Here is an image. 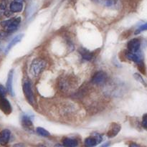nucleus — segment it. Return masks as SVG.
<instances>
[{
	"instance_id": "1",
	"label": "nucleus",
	"mask_w": 147,
	"mask_h": 147,
	"mask_svg": "<svg viewBox=\"0 0 147 147\" xmlns=\"http://www.w3.org/2000/svg\"><path fill=\"white\" fill-rule=\"evenodd\" d=\"M46 65L47 62L44 59L40 57L34 59L30 65V73L34 77H37L45 69Z\"/></svg>"
},
{
	"instance_id": "2",
	"label": "nucleus",
	"mask_w": 147,
	"mask_h": 147,
	"mask_svg": "<svg viewBox=\"0 0 147 147\" xmlns=\"http://www.w3.org/2000/svg\"><path fill=\"white\" fill-rule=\"evenodd\" d=\"M20 22H21V18L15 17V18H11L8 20L2 21L1 25L5 28L7 32H12L18 28Z\"/></svg>"
},
{
	"instance_id": "3",
	"label": "nucleus",
	"mask_w": 147,
	"mask_h": 147,
	"mask_svg": "<svg viewBox=\"0 0 147 147\" xmlns=\"http://www.w3.org/2000/svg\"><path fill=\"white\" fill-rule=\"evenodd\" d=\"M23 92H24V96H25L26 99L29 102V103L32 106H35L36 103L32 89V85L29 80H26L23 84Z\"/></svg>"
},
{
	"instance_id": "4",
	"label": "nucleus",
	"mask_w": 147,
	"mask_h": 147,
	"mask_svg": "<svg viewBox=\"0 0 147 147\" xmlns=\"http://www.w3.org/2000/svg\"><path fill=\"white\" fill-rule=\"evenodd\" d=\"M108 79V76L106 73L103 71H99L95 73L91 80V83L94 85H102L106 82Z\"/></svg>"
},
{
	"instance_id": "5",
	"label": "nucleus",
	"mask_w": 147,
	"mask_h": 147,
	"mask_svg": "<svg viewBox=\"0 0 147 147\" xmlns=\"http://www.w3.org/2000/svg\"><path fill=\"white\" fill-rule=\"evenodd\" d=\"M0 110L7 115L10 114L12 111V108L9 101L4 97H0Z\"/></svg>"
},
{
	"instance_id": "6",
	"label": "nucleus",
	"mask_w": 147,
	"mask_h": 147,
	"mask_svg": "<svg viewBox=\"0 0 147 147\" xmlns=\"http://www.w3.org/2000/svg\"><path fill=\"white\" fill-rule=\"evenodd\" d=\"M128 50L132 53H138L140 52L141 40L139 39H133L128 42Z\"/></svg>"
},
{
	"instance_id": "7",
	"label": "nucleus",
	"mask_w": 147,
	"mask_h": 147,
	"mask_svg": "<svg viewBox=\"0 0 147 147\" xmlns=\"http://www.w3.org/2000/svg\"><path fill=\"white\" fill-rule=\"evenodd\" d=\"M121 125L117 123H112L109 126L107 132V136L109 138H113L119 133L121 131Z\"/></svg>"
},
{
	"instance_id": "8",
	"label": "nucleus",
	"mask_w": 147,
	"mask_h": 147,
	"mask_svg": "<svg viewBox=\"0 0 147 147\" xmlns=\"http://www.w3.org/2000/svg\"><path fill=\"white\" fill-rule=\"evenodd\" d=\"M126 56L129 60L134 62V63H137V64H139V63L143 62L142 56L141 55L140 52H138V53H132V52L128 51L126 52Z\"/></svg>"
},
{
	"instance_id": "9",
	"label": "nucleus",
	"mask_w": 147,
	"mask_h": 147,
	"mask_svg": "<svg viewBox=\"0 0 147 147\" xmlns=\"http://www.w3.org/2000/svg\"><path fill=\"white\" fill-rule=\"evenodd\" d=\"M93 2L106 7H114L119 3V0H91Z\"/></svg>"
},
{
	"instance_id": "10",
	"label": "nucleus",
	"mask_w": 147,
	"mask_h": 147,
	"mask_svg": "<svg viewBox=\"0 0 147 147\" xmlns=\"http://www.w3.org/2000/svg\"><path fill=\"white\" fill-rule=\"evenodd\" d=\"M11 137V132L9 129H4L0 134V144L2 145L7 144Z\"/></svg>"
},
{
	"instance_id": "11",
	"label": "nucleus",
	"mask_w": 147,
	"mask_h": 147,
	"mask_svg": "<svg viewBox=\"0 0 147 147\" xmlns=\"http://www.w3.org/2000/svg\"><path fill=\"white\" fill-rule=\"evenodd\" d=\"M13 76H14V70H11L8 74L7 80V90L11 95H14L13 93Z\"/></svg>"
},
{
	"instance_id": "12",
	"label": "nucleus",
	"mask_w": 147,
	"mask_h": 147,
	"mask_svg": "<svg viewBox=\"0 0 147 147\" xmlns=\"http://www.w3.org/2000/svg\"><path fill=\"white\" fill-rule=\"evenodd\" d=\"M22 37H23L22 34H18V35L16 36V37H14V38L13 39V40H11L9 43L8 45H7V47H6V49H5L6 54H7V53L10 51V50H11V49L12 48V47H14L16 44H17V43L20 42L21 41V40L22 39Z\"/></svg>"
},
{
	"instance_id": "13",
	"label": "nucleus",
	"mask_w": 147,
	"mask_h": 147,
	"mask_svg": "<svg viewBox=\"0 0 147 147\" xmlns=\"http://www.w3.org/2000/svg\"><path fill=\"white\" fill-rule=\"evenodd\" d=\"M22 125L27 130L30 131L33 129L32 122L30 118L27 116H24L22 117Z\"/></svg>"
},
{
	"instance_id": "14",
	"label": "nucleus",
	"mask_w": 147,
	"mask_h": 147,
	"mask_svg": "<svg viewBox=\"0 0 147 147\" xmlns=\"http://www.w3.org/2000/svg\"><path fill=\"white\" fill-rule=\"evenodd\" d=\"M9 9L10 11H11L12 12H20L23 9V4L22 2H18V1H14L10 4Z\"/></svg>"
},
{
	"instance_id": "15",
	"label": "nucleus",
	"mask_w": 147,
	"mask_h": 147,
	"mask_svg": "<svg viewBox=\"0 0 147 147\" xmlns=\"http://www.w3.org/2000/svg\"><path fill=\"white\" fill-rule=\"evenodd\" d=\"M79 52H80V55H81V56L84 60H90L93 58V53L91 52L88 51V50H86V49H80Z\"/></svg>"
},
{
	"instance_id": "16",
	"label": "nucleus",
	"mask_w": 147,
	"mask_h": 147,
	"mask_svg": "<svg viewBox=\"0 0 147 147\" xmlns=\"http://www.w3.org/2000/svg\"><path fill=\"white\" fill-rule=\"evenodd\" d=\"M63 145L65 146L68 147H75L77 146L78 145L77 140L73 139H70V138H65L63 139Z\"/></svg>"
},
{
	"instance_id": "17",
	"label": "nucleus",
	"mask_w": 147,
	"mask_h": 147,
	"mask_svg": "<svg viewBox=\"0 0 147 147\" xmlns=\"http://www.w3.org/2000/svg\"><path fill=\"white\" fill-rule=\"evenodd\" d=\"M85 145L87 146H95L98 145V144L95 138L90 136V137H88L85 139Z\"/></svg>"
},
{
	"instance_id": "18",
	"label": "nucleus",
	"mask_w": 147,
	"mask_h": 147,
	"mask_svg": "<svg viewBox=\"0 0 147 147\" xmlns=\"http://www.w3.org/2000/svg\"><path fill=\"white\" fill-rule=\"evenodd\" d=\"M36 131H37V134H39L41 136H43V137H49L50 136V133L46 129H43L42 127H37L36 129Z\"/></svg>"
},
{
	"instance_id": "19",
	"label": "nucleus",
	"mask_w": 147,
	"mask_h": 147,
	"mask_svg": "<svg viewBox=\"0 0 147 147\" xmlns=\"http://www.w3.org/2000/svg\"><path fill=\"white\" fill-rule=\"evenodd\" d=\"M92 136L95 138V139H96V142H97L98 144L102 142V139H102V136L100 134H99L98 133H93V134H92Z\"/></svg>"
},
{
	"instance_id": "20",
	"label": "nucleus",
	"mask_w": 147,
	"mask_h": 147,
	"mask_svg": "<svg viewBox=\"0 0 147 147\" xmlns=\"http://www.w3.org/2000/svg\"><path fill=\"white\" fill-rule=\"evenodd\" d=\"M134 78H136V80H139V81L141 82V83H142V84L144 85V86H146V82H145L144 80V79L142 78V77L140 76V75L138 74V73H135V74L134 75Z\"/></svg>"
},
{
	"instance_id": "21",
	"label": "nucleus",
	"mask_w": 147,
	"mask_h": 147,
	"mask_svg": "<svg viewBox=\"0 0 147 147\" xmlns=\"http://www.w3.org/2000/svg\"><path fill=\"white\" fill-rule=\"evenodd\" d=\"M142 126L144 129L147 130V113L144 115L143 118H142Z\"/></svg>"
},
{
	"instance_id": "22",
	"label": "nucleus",
	"mask_w": 147,
	"mask_h": 147,
	"mask_svg": "<svg viewBox=\"0 0 147 147\" xmlns=\"http://www.w3.org/2000/svg\"><path fill=\"white\" fill-rule=\"evenodd\" d=\"M146 30H147V22L142 24V25H141L140 27H139V29L136 31V34H138V33L141 32L142 31H146Z\"/></svg>"
},
{
	"instance_id": "23",
	"label": "nucleus",
	"mask_w": 147,
	"mask_h": 147,
	"mask_svg": "<svg viewBox=\"0 0 147 147\" xmlns=\"http://www.w3.org/2000/svg\"><path fill=\"white\" fill-rule=\"evenodd\" d=\"M7 93V90L3 86L0 85V97H4Z\"/></svg>"
},
{
	"instance_id": "24",
	"label": "nucleus",
	"mask_w": 147,
	"mask_h": 147,
	"mask_svg": "<svg viewBox=\"0 0 147 147\" xmlns=\"http://www.w3.org/2000/svg\"><path fill=\"white\" fill-rule=\"evenodd\" d=\"M7 35V32H3V31H0V39L4 38Z\"/></svg>"
},
{
	"instance_id": "25",
	"label": "nucleus",
	"mask_w": 147,
	"mask_h": 147,
	"mask_svg": "<svg viewBox=\"0 0 147 147\" xmlns=\"http://www.w3.org/2000/svg\"><path fill=\"white\" fill-rule=\"evenodd\" d=\"M15 1H18V2H22V3L24 1V0H14Z\"/></svg>"
}]
</instances>
